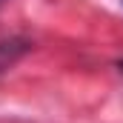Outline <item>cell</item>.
<instances>
[{
	"instance_id": "3957f363",
	"label": "cell",
	"mask_w": 123,
	"mask_h": 123,
	"mask_svg": "<svg viewBox=\"0 0 123 123\" xmlns=\"http://www.w3.org/2000/svg\"><path fill=\"white\" fill-rule=\"evenodd\" d=\"M3 3H6V0H0V9H3Z\"/></svg>"
},
{
	"instance_id": "6da1fadb",
	"label": "cell",
	"mask_w": 123,
	"mask_h": 123,
	"mask_svg": "<svg viewBox=\"0 0 123 123\" xmlns=\"http://www.w3.org/2000/svg\"><path fill=\"white\" fill-rule=\"evenodd\" d=\"M29 52H31V43L26 37H6V40H0V74L9 72L14 63L20 60L23 55H29Z\"/></svg>"
},
{
	"instance_id": "7a4b0ae2",
	"label": "cell",
	"mask_w": 123,
	"mask_h": 123,
	"mask_svg": "<svg viewBox=\"0 0 123 123\" xmlns=\"http://www.w3.org/2000/svg\"><path fill=\"white\" fill-rule=\"evenodd\" d=\"M115 66H117V72H120V77H123V60H117Z\"/></svg>"
}]
</instances>
